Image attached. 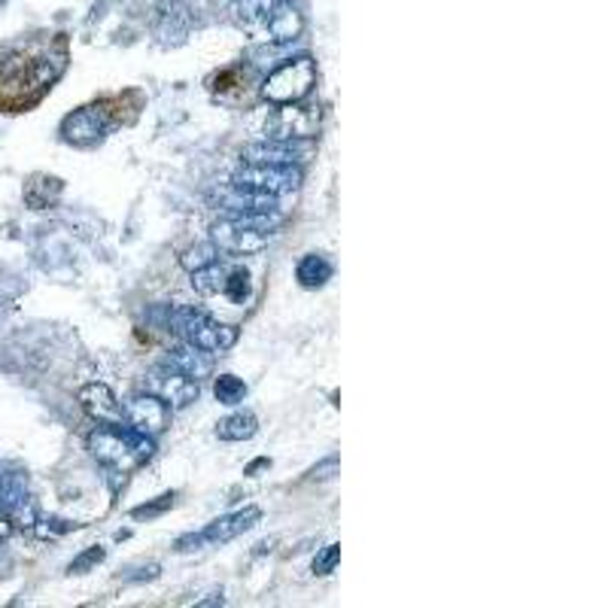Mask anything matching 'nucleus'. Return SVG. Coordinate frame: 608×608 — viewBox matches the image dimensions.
<instances>
[{"instance_id": "obj_14", "label": "nucleus", "mask_w": 608, "mask_h": 608, "mask_svg": "<svg viewBox=\"0 0 608 608\" xmlns=\"http://www.w3.org/2000/svg\"><path fill=\"white\" fill-rule=\"evenodd\" d=\"M168 366L177 368V371L186 375V378L201 380L213 375V356L207 353V350H201V347H192L183 341V347L171 350V356H168Z\"/></svg>"}, {"instance_id": "obj_12", "label": "nucleus", "mask_w": 608, "mask_h": 608, "mask_svg": "<svg viewBox=\"0 0 608 608\" xmlns=\"http://www.w3.org/2000/svg\"><path fill=\"white\" fill-rule=\"evenodd\" d=\"M301 28H305L301 12L296 7H289V3H280L265 16L262 22L256 24L253 34L259 40H271V43H289V40H296L301 34Z\"/></svg>"}, {"instance_id": "obj_25", "label": "nucleus", "mask_w": 608, "mask_h": 608, "mask_svg": "<svg viewBox=\"0 0 608 608\" xmlns=\"http://www.w3.org/2000/svg\"><path fill=\"white\" fill-rule=\"evenodd\" d=\"M12 532V524H10V517L3 515V511H0V541L7 539V536H10Z\"/></svg>"}, {"instance_id": "obj_16", "label": "nucleus", "mask_w": 608, "mask_h": 608, "mask_svg": "<svg viewBox=\"0 0 608 608\" xmlns=\"http://www.w3.org/2000/svg\"><path fill=\"white\" fill-rule=\"evenodd\" d=\"M61 196V180L56 177H31L28 183H24V201L28 207H34V210H47V207L56 205V198Z\"/></svg>"}, {"instance_id": "obj_22", "label": "nucleus", "mask_w": 608, "mask_h": 608, "mask_svg": "<svg viewBox=\"0 0 608 608\" xmlns=\"http://www.w3.org/2000/svg\"><path fill=\"white\" fill-rule=\"evenodd\" d=\"M338 557H341V548H338V545H329V548H326V551H322L320 557L313 560V572H317V575L335 572V566H338Z\"/></svg>"}, {"instance_id": "obj_3", "label": "nucleus", "mask_w": 608, "mask_h": 608, "mask_svg": "<svg viewBox=\"0 0 608 608\" xmlns=\"http://www.w3.org/2000/svg\"><path fill=\"white\" fill-rule=\"evenodd\" d=\"M313 86H317V64L313 58L301 56L280 64L275 73H268V80L262 82V98L275 107H283V103L305 101Z\"/></svg>"}, {"instance_id": "obj_17", "label": "nucleus", "mask_w": 608, "mask_h": 608, "mask_svg": "<svg viewBox=\"0 0 608 608\" xmlns=\"http://www.w3.org/2000/svg\"><path fill=\"white\" fill-rule=\"evenodd\" d=\"M259 432V420H256L250 411H238L226 417L222 423L217 426V436L222 441H247V438H253Z\"/></svg>"}, {"instance_id": "obj_11", "label": "nucleus", "mask_w": 608, "mask_h": 608, "mask_svg": "<svg viewBox=\"0 0 608 608\" xmlns=\"http://www.w3.org/2000/svg\"><path fill=\"white\" fill-rule=\"evenodd\" d=\"M259 520H262V511L253 506L243 508V511H235V515L229 517H219V520H213L201 536H189V539L177 541V551H183L186 545H222V541L238 539L247 529H253Z\"/></svg>"}, {"instance_id": "obj_23", "label": "nucleus", "mask_w": 608, "mask_h": 608, "mask_svg": "<svg viewBox=\"0 0 608 608\" xmlns=\"http://www.w3.org/2000/svg\"><path fill=\"white\" fill-rule=\"evenodd\" d=\"M101 560H103L101 548H89L82 557H77V560L70 562V575H82L86 569H92L94 562H101Z\"/></svg>"}, {"instance_id": "obj_9", "label": "nucleus", "mask_w": 608, "mask_h": 608, "mask_svg": "<svg viewBox=\"0 0 608 608\" xmlns=\"http://www.w3.org/2000/svg\"><path fill=\"white\" fill-rule=\"evenodd\" d=\"M122 413H126V423L140 432V436H159L168 429V420H171V408L161 402L159 396L152 392H140V396H131L126 405H122Z\"/></svg>"}, {"instance_id": "obj_20", "label": "nucleus", "mask_w": 608, "mask_h": 608, "mask_svg": "<svg viewBox=\"0 0 608 608\" xmlns=\"http://www.w3.org/2000/svg\"><path fill=\"white\" fill-rule=\"evenodd\" d=\"M213 392H217V399L222 405H238L247 396V383L241 378H235V375H222L213 383Z\"/></svg>"}, {"instance_id": "obj_1", "label": "nucleus", "mask_w": 608, "mask_h": 608, "mask_svg": "<svg viewBox=\"0 0 608 608\" xmlns=\"http://www.w3.org/2000/svg\"><path fill=\"white\" fill-rule=\"evenodd\" d=\"M89 450L98 462L126 475L128 469H134L152 457V441L150 436L134 432L131 426L103 423L89 436Z\"/></svg>"}, {"instance_id": "obj_5", "label": "nucleus", "mask_w": 608, "mask_h": 608, "mask_svg": "<svg viewBox=\"0 0 608 608\" xmlns=\"http://www.w3.org/2000/svg\"><path fill=\"white\" fill-rule=\"evenodd\" d=\"M235 189H247V192H259V196H289L296 192L301 183V171L292 165H247L235 173Z\"/></svg>"}, {"instance_id": "obj_4", "label": "nucleus", "mask_w": 608, "mask_h": 608, "mask_svg": "<svg viewBox=\"0 0 608 608\" xmlns=\"http://www.w3.org/2000/svg\"><path fill=\"white\" fill-rule=\"evenodd\" d=\"M192 287L201 296H222V299L235 301V305H243V301L250 299V275H247V268L229 265L222 256H219L217 262L192 271Z\"/></svg>"}, {"instance_id": "obj_8", "label": "nucleus", "mask_w": 608, "mask_h": 608, "mask_svg": "<svg viewBox=\"0 0 608 608\" xmlns=\"http://www.w3.org/2000/svg\"><path fill=\"white\" fill-rule=\"evenodd\" d=\"M113 113L107 110V103H94V107H82L77 113H70L61 122V134L68 143L77 147H92L107 134V128L113 126Z\"/></svg>"}, {"instance_id": "obj_13", "label": "nucleus", "mask_w": 608, "mask_h": 608, "mask_svg": "<svg viewBox=\"0 0 608 608\" xmlns=\"http://www.w3.org/2000/svg\"><path fill=\"white\" fill-rule=\"evenodd\" d=\"M80 405L82 411L89 413L98 423H122L126 413H122V405L113 396V390L107 383H86L80 390Z\"/></svg>"}, {"instance_id": "obj_6", "label": "nucleus", "mask_w": 608, "mask_h": 608, "mask_svg": "<svg viewBox=\"0 0 608 608\" xmlns=\"http://www.w3.org/2000/svg\"><path fill=\"white\" fill-rule=\"evenodd\" d=\"M210 231H213V247H217L219 253L256 256L268 247V231L253 229V226H247V222L235 217L219 219Z\"/></svg>"}, {"instance_id": "obj_19", "label": "nucleus", "mask_w": 608, "mask_h": 608, "mask_svg": "<svg viewBox=\"0 0 608 608\" xmlns=\"http://www.w3.org/2000/svg\"><path fill=\"white\" fill-rule=\"evenodd\" d=\"M280 3H287V0H238L235 3V19L243 24V28H250L253 31L256 24L262 22L268 12L280 7Z\"/></svg>"}, {"instance_id": "obj_24", "label": "nucleus", "mask_w": 608, "mask_h": 608, "mask_svg": "<svg viewBox=\"0 0 608 608\" xmlns=\"http://www.w3.org/2000/svg\"><path fill=\"white\" fill-rule=\"evenodd\" d=\"M173 506V494H165L159 496V502L156 506H140L131 511V517H152V515H161L165 508H171Z\"/></svg>"}, {"instance_id": "obj_7", "label": "nucleus", "mask_w": 608, "mask_h": 608, "mask_svg": "<svg viewBox=\"0 0 608 608\" xmlns=\"http://www.w3.org/2000/svg\"><path fill=\"white\" fill-rule=\"evenodd\" d=\"M143 387H147V392H152V396H159L161 402L168 405L171 411H180V408H189V405L198 399V380L186 378V375H180L177 368L171 366H161V368H152L150 375H147V380H143Z\"/></svg>"}, {"instance_id": "obj_21", "label": "nucleus", "mask_w": 608, "mask_h": 608, "mask_svg": "<svg viewBox=\"0 0 608 608\" xmlns=\"http://www.w3.org/2000/svg\"><path fill=\"white\" fill-rule=\"evenodd\" d=\"M217 259H219L217 247H207V243H205V247H192V250L183 256V265L189 268V271H198V268H205V265L217 262Z\"/></svg>"}, {"instance_id": "obj_15", "label": "nucleus", "mask_w": 608, "mask_h": 608, "mask_svg": "<svg viewBox=\"0 0 608 608\" xmlns=\"http://www.w3.org/2000/svg\"><path fill=\"white\" fill-rule=\"evenodd\" d=\"M301 152L292 150L289 140H275V143H256V147H247L243 150V159L247 165H292L299 159Z\"/></svg>"}, {"instance_id": "obj_18", "label": "nucleus", "mask_w": 608, "mask_h": 608, "mask_svg": "<svg viewBox=\"0 0 608 608\" xmlns=\"http://www.w3.org/2000/svg\"><path fill=\"white\" fill-rule=\"evenodd\" d=\"M296 275H299L301 287L317 289V287H322V283H326L329 277H332V262H329L326 256L310 253V256H305V259H301L299 271H296Z\"/></svg>"}, {"instance_id": "obj_10", "label": "nucleus", "mask_w": 608, "mask_h": 608, "mask_svg": "<svg viewBox=\"0 0 608 608\" xmlns=\"http://www.w3.org/2000/svg\"><path fill=\"white\" fill-rule=\"evenodd\" d=\"M320 131V107L313 103H283L271 119V138L292 140V138H313Z\"/></svg>"}, {"instance_id": "obj_2", "label": "nucleus", "mask_w": 608, "mask_h": 608, "mask_svg": "<svg viewBox=\"0 0 608 608\" xmlns=\"http://www.w3.org/2000/svg\"><path fill=\"white\" fill-rule=\"evenodd\" d=\"M171 326L173 332L180 335L186 345L201 347L207 353H222V350H229V347L238 345V329H231L226 322L207 317L201 310L173 308Z\"/></svg>"}]
</instances>
